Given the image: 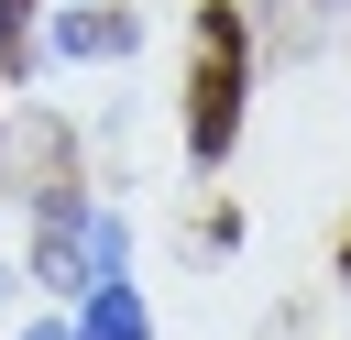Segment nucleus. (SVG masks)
Segmentation results:
<instances>
[{
  "label": "nucleus",
  "instance_id": "2",
  "mask_svg": "<svg viewBox=\"0 0 351 340\" xmlns=\"http://www.w3.org/2000/svg\"><path fill=\"white\" fill-rule=\"evenodd\" d=\"M33 274H44V285H66V296H88V197H77V186H55V197H44Z\"/></svg>",
  "mask_w": 351,
  "mask_h": 340
},
{
  "label": "nucleus",
  "instance_id": "8",
  "mask_svg": "<svg viewBox=\"0 0 351 340\" xmlns=\"http://www.w3.org/2000/svg\"><path fill=\"white\" fill-rule=\"evenodd\" d=\"M340 285H351V252H340Z\"/></svg>",
  "mask_w": 351,
  "mask_h": 340
},
{
  "label": "nucleus",
  "instance_id": "5",
  "mask_svg": "<svg viewBox=\"0 0 351 340\" xmlns=\"http://www.w3.org/2000/svg\"><path fill=\"white\" fill-rule=\"evenodd\" d=\"M99 274H121V219H110V208H88V285H99Z\"/></svg>",
  "mask_w": 351,
  "mask_h": 340
},
{
  "label": "nucleus",
  "instance_id": "3",
  "mask_svg": "<svg viewBox=\"0 0 351 340\" xmlns=\"http://www.w3.org/2000/svg\"><path fill=\"white\" fill-rule=\"evenodd\" d=\"M77 340H154V318H143V296H132L121 274H99L88 307H77Z\"/></svg>",
  "mask_w": 351,
  "mask_h": 340
},
{
  "label": "nucleus",
  "instance_id": "4",
  "mask_svg": "<svg viewBox=\"0 0 351 340\" xmlns=\"http://www.w3.org/2000/svg\"><path fill=\"white\" fill-rule=\"evenodd\" d=\"M55 55H132V11H88V0H66Z\"/></svg>",
  "mask_w": 351,
  "mask_h": 340
},
{
  "label": "nucleus",
  "instance_id": "7",
  "mask_svg": "<svg viewBox=\"0 0 351 340\" xmlns=\"http://www.w3.org/2000/svg\"><path fill=\"white\" fill-rule=\"evenodd\" d=\"M11 340H77V329H55V318H33V329H11Z\"/></svg>",
  "mask_w": 351,
  "mask_h": 340
},
{
  "label": "nucleus",
  "instance_id": "1",
  "mask_svg": "<svg viewBox=\"0 0 351 340\" xmlns=\"http://www.w3.org/2000/svg\"><path fill=\"white\" fill-rule=\"evenodd\" d=\"M241 88H252V33L230 0H208L197 11V77H186V154L197 165H219L241 143Z\"/></svg>",
  "mask_w": 351,
  "mask_h": 340
},
{
  "label": "nucleus",
  "instance_id": "6",
  "mask_svg": "<svg viewBox=\"0 0 351 340\" xmlns=\"http://www.w3.org/2000/svg\"><path fill=\"white\" fill-rule=\"evenodd\" d=\"M22 22H33V0H0V55L22 44Z\"/></svg>",
  "mask_w": 351,
  "mask_h": 340
}]
</instances>
